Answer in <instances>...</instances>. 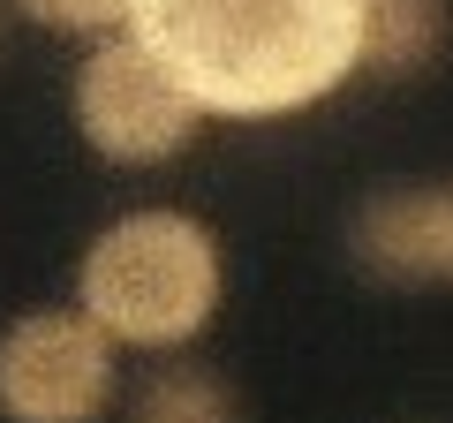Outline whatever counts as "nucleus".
I'll return each instance as SVG.
<instances>
[{"mask_svg": "<svg viewBox=\"0 0 453 423\" xmlns=\"http://www.w3.org/2000/svg\"><path fill=\"white\" fill-rule=\"evenodd\" d=\"M453 46V0H371L363 8V76H431Z\"/></svg>", "mask_w": 453, "mask_h": 423, "instance_id": "6", "label": "nucleus"}, {"mask_svg": "<svg viewBox=\"0 0 453 423\" xmlns=\"http://www.w3.org/2000/svg\"><path fill=\"white\" fill-rule=\"evenodd\" d=\"M68 121L91 144V159L144 174V166H174L204 136L211 114L196 106L189 83L121 23V31H98L91 53L76 61V76H68Z\"/></svg>", "mask_w": 453, "mask_h": 423, "instance_id": "3", "label": "nucleus"}, {"mask_svg": "<svg viewBox=\"0 0 453 423\" xmlns=\"http://www.w3.org/2000/svg\"><path fill=\"white\" fill-rule=\"evenodd\" d=\"M121 348L83 303H38L0 326V423H106Z\"/></svg>", "mask_w": 453, "mask_h": 423, "instance_id": "4", "label": "nucleus"}, {"mask_svg": "<svg viewBox=\"0 0 453 423\" xmlns=\"http://www.w3.org/2000/svg\"><path fill=\"white\" fill-rule=\"evenodd\" d=\"M0 8H8V0H0Z\"/></svg>", "mask_w": 453, "mask_h": 423, "instance_id": "9", "label": "nucleus"}, {"mask_svg": "<svg viewBox=\"0 0 453 423\" xmlns=\"http://www.w3.org/2000/svg\"><path fill=\"white\" fill-rule=\"evenodd\" d=\"M371 0H129V31L211 121H288L363 76Z\"/></svg>", "mask_w": 453, "mask_h": 423, "instance_id": "1", "label": "nucleus"}, {"mask_svg": "<svg viewBox=\"0 0 453 423\" xmlns=\"http://www.w3.org/2000/svg\"><path fill=\"white\" fill-rule=\"evenodd\" d=\"M76 303L136 356H181L226 303V250L211 219L181 204H129L83 242Z\"/></svg>", "mask_w": 453, "mask_h": 423, "instance_id": "2", "label": "nucleus"}, {"mask_svg": "<svg viewBox=\"0 0 453 423\" xmlns=\"http://www.w3.org/2000/svg\"><path fill=\"white\" fill-rule=\"evenodd\" d=\"M348 265L378 288H453V174L371 189L348 212Z\"/></svg>", "mask_w": 453, "mask_h": 423, "instance_id": "5", "label": "nucleus"}, {"mask_svg": "<svg viewBox=\"0 0 453 423\" xmlns=\"http://www.w3.org/2000/svg\"><path fill=\"white\" fill-rule=\"evenodd\" d=\"M8 8L38 31H68V38H98L129 23V0H8Z\"/></svg>", "mask_w": 453, "mask_h": 423, "instance_id": "8", "label": "nucleus"}, {"mask_svg": "<svg viewBox=\"0 0 453 423\" xmlns=\"http://www.w3.org/2000/svg\"><path fill=\"white\" fill-rule=\"evenodd\" d=\"M121 423H242V401L211 363H189V348H181L129 386Z\"/></svg>", "mask_w": 453, "mask_h": 423, "instance_id": "7", "label": "nucleus"}]
</instances>
